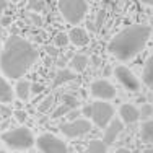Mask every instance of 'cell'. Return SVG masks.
<instances>
[{
  "instance_id": "cell-9",
  "label": "cell",
  "mask_w": 153,
  "mask_h": 153,
  "mask_svg": "<svg viewBox=\"0 0 153 153\" xmlns=\"http://www.w3.org/2000/svg\"><path fill=\"white\" fill-rule=\"evenodd\" d=\"M114 75H116V78L121 82V85L124 86V88L132 90V91H137V90L140 88V82L137 80V76L134 75L127 67H124V65H119V67H116Z\"/></svg>"
},
{
  "instance_id": "cell-27",
  "label": "cell",
  "mask_w": 153,
  "mask_h": 153,
  "mask_svg": "<svg viewBox=\"0 0 153 153\" xmlns=\"http://www.w3.org/2000/svg\"><path fill=\"white\" fill-rule=\"evenodd\" d=\"M26 117H28L26 111H23V109H16V111H15V119L18 122H25V121H26Z\"/></svg>"
},
{
  "instance_id": "cell-21",
  "label": "cell",
  "mask_w": 153,
  "mask_h": 153,
  "mask_svg": "<svg viewBox=\"0 0 153 153\" xmlns=\"http://www.w3.org/2000/svg\"><path fill=\"white\" fill-rule=\"evenodd\" d=\"M70 111H72V108H70V106H67V104H64V103H62L60 106H59V108L56 109V111L52 112V116H51V117H52V119H57V117H60V116L68 114Z\"/></svg>"
},
{
  "instance_id": "cell-36",
  "label": "cell",
  "mask_w": 153,
  "mask_h": 153,
  "mask_svg": "<svg viewBox=\"0 0 153 153\" xmlns=\"http://www.w3.org/2000/svg\"><path fill=\"white\" fill-rule=\"evenodd\" d=\"M47 52H49V54H52V56H57V51L54 49V47H52V49L49 47V49H47Z\"/></svg>"
},
{
  "instance_id": "cell-29",
  "label": "cell",
  "mask_w": 153,
  "mask_h": 153,
  "mask_svg": "<svg viewBox=\"0 0 153 153\" xmlns=\"http://www.w3.org/2000/svg\"><path fill=\"white\" fill-rule=\"evenodd\" d=\"M42 90H44V86L42 85H39V83H34V85H31V93H41Z\"/></svg>"
},
{
  "instance_id": "cell-14",
  "label": "cell",
  "mask_w": 153,
  "mask_h": 153,
  "mask_svg": "<svg viewBox=\"0 0 153 153\" xmlns=\"http://www.w3.org/2000/svg\"><path fill=\"white\" fill-rule=\"evenodd\" d=\"M15 93H16V96L20 98L21 101L30 100V96H31V83L28 82V80H18V83L15 86Z\"/></svg>"
},
{
  "instance_id": "cell-32",
  "label": "cell",
  "mask_w": 153,
  "mask_h": 153,
  "mask_svg": "<svg viewBox=\"0 0 153 153\" xmlns=\"http://www.w3.org/2000/svg\"><path fill=\"white\" fill-rule=\"evenodd\" d=\"M10 23H12V16H3L2 20H0V25H2V26H8Z\"/></svg>"
},
{
  "instance_id": "cell-13",
  "label": "cell",
  "mask_w": 153,
  "mask_h": 153,
  "mask_svg": "<svg viewBox=\"0 0 153 153\" xmlns=\"http://www.w3.org/2000/svg\"><path fill=\"white\" fill-rule=\"evenodd\" d=\"M0 103H13V90L3 76H0Z\"/></svg>"
},
{
  "instance_id": "cell-5",
  "label": "cell",
  "mask_w": 153,
  "mask_h": 153,
  "mask_svg": "<svg viewBox=\"0 0 153 153\" xmlns=\"http://www.w3.org/2000/svg\"><path fill=\"white\" fill-rule=\"evenodd\" d=\"M112 116H114V108L109 103L98 100L91 104V121L100 129H104L112 121Z\"/></svg>"
},
{
  "instance_id": "cell-10",
  "label": "cell",
  "mask_w": 153,
  "mask_h": 153,
  "mask_svg": "<svg viewBox=\"0 0 153 153\" xmlns=\"http://www.w3.org/2000/svg\"><path fill=\"white\" fill-rule=\"evenodd\" d=\"M104 129H106V130H104V137H103L104 143H106V145H112L116 142V138L121 135V132L124 129V122L117 121V119H112V121L109 122Z\"/></svg>"
},
{
  "instance_id": "cell-31",
  "label": "cell",
  "mask_w": 153,
  "mask_h": 153,
  "mask_svg": "<svg viewBox=\"0 0 153 153\" xmlns=\"http://www.w3.org/2000/svg\"><path fill=\"white\" fill-rule=\"evenodd\" d=\"M80 114H82V111H78V109H76V111H74V109H72V111L70 112H68V117H70L72 119V121H75V119H78V117H76V116H80Z\"/></svg>"
},
{
  "instance_id": "cell-7",
  "label": "cell",
  "mask_w": 153,
  "mask_h": 153,
  "mask_svg": "<svg viewBox=\"0 0 153 153\" xmlns=\"http://www.w3.org/2000/svg\"><path fill=\"white\" fill-rule=\"evenodd\" d=\"M90 129H91V124L86 119H75V121H68L60 126V132L68 138L82 137L85 134H88Z\"/></svg>"
},
{
  "instance_id": "cell-39",
  "label": "cell",
  "mask_w": 153,
  "mask_h": 153,
  "mask_svg": "<svg viewBox=\"0 0 153 153\" xmlns=\"http://www.w3.org/2000/svg\"><path fill=\"white\" fill-rule=\"evenodd\" d=\"M0 153H7V152L5 150H0Z\"/></svg>"
},
{
  "instance_id": "cell-15",
  "label": "cell",
  "mask_w": 153,
  "mask_h": 153,
  "mask_svg": "<svg viewBox=\"0 0 153 153\" xmlns=\"http://www.w3.org/2000/svg\"><path fill=\"white\" fill-rule=\"evenodd\" d=\"M75 76L76 75H75L74 70H68V68H60V70H57L56 76H54V86H60V85H64V83H67V82H72Z\"/></svg>"
},
{
  "instance_id": "cell-17",
  "label": "cell",
  "mask_w": 153,
  "mask_h": 153,
  "mask_svg": "<svg viewBox=\"0 0 153 153\" xmlns=\"http://www.w3.org/2000/svg\"><path fill=\"white\" fill-rule=\"evenodd\" d=\"M142 80H143V83L148 88L153 90V56L147 60V64H145L143 74H142Z\"/></svg>"
},
{
  "instance_id": "cell-19",
  "label": "cell",
  "mask_w": 153,
  "mask_h": 153,
  "mask_svg": "<svg viewBox=\"0 0 153 153\" xmlns=\"http://www.w3.org/2000/svg\"><path fill=\"white\" fill-rule=\"evenodd\" d=\"M86 153H108V145L104 143V140H100V138L90 140L86 145Z\"/></svg>"
},
{
  "instance_id": "cell-20",
  "label": "cell",
  "mask_w": 153,
  "mask_h": 153,
  "mask_svg": "<svg viewBox=\"0 0 153 153\" xmlns=\"http://www.w3.org/2000/svg\"><path fill=\"white\" fill-rule=\"evenodd\" d=\"M68 42H70V39H68V34H67V33H64V31L57 33V34L54 36V44H56V46H59V47L67 46Z\"/></svg>"
},
{
  "instance_id": "cell-26",
  "label": "cell",
  "mask_w": 153,
  "mask_h": 153,
  "mask_svg": "<svg viewBox=\"0 0 153 153\" xmlns=\"http://www.w3.org/2000/svg\"><path fill=\"white\" fill-rule=\"evenodd\" d=\"M30 8L36 12H42L44 10V0H30Z\"/></svg>"
},
{
  "instance_id": "cell-34",
  "label": "cell",
  "mask_w": 153,
  "mask_h": 153,
  "mask_svg": "<svg viewBox=\"0 0 153 153\" xmlns=\"http://www.w3.org/2000/svg\"><path fill=\"white\" fill-rule=\"evenodd\" d=\"M114 153H132V152L127 150V148H117V150H116Z\"/></svg>"
},
{
  "instance_id": "cell-37",
  "label": "cell",
  "mask_w": 153,
  "mask_h": 153,
  "mask_svg": "<svg viewBox=\"0 0 153 153\" xmlns=\"http://www.w3.org/2000/svg\"><path fill=\"white\" fill-rule=\"evenodd\" d=\"M145 153H153V148H150V150H147Z\"/></svg>"
},
{
  "instance_id": "cell-4",
  "label": "cell",
  "mask_w": 153,
  "mask_h": 153,
  "mask_svg": "<svg viewBox=\"0 0 153 153\" xmlns=\"http://www.w3.org/2000/svg\"><path fill=\"white\" fill-rule=\"evenodd\" d=\"M57 8L67 23L78 25L88 12V2L86 0H59Z\"/></svg>"
},
{
  "instance_id": "cell-2",
  "label": "cell",
  "mask_w": 153,
  "mask_h": 153,
  "mask_svg": "<svg viewBox=\"0 0 153 153\" xmlns=\"http://www.w3.org/2000/svg\"><path fill=\"white\" fill-rule=\"evenodd\" d=\"M150 34L152 28L148 25H132L109 41L108 51L119 60H130L145 47Z\"/></svg>"
},
{
  "instance_id": "cell-22",
  "label": "cell",
  "mask_w": 153,
  "mask_h": 153,
  "mask_svg": "<svg viewBox=\"0 0 153 153\" xmlns=\"http://www.w3.org/2000/svg\"><path fill=\"white\" fill-rule=\"evenodd\" d=\"M52 104H54V96L51 94V96H47L46 100L42 101L41 104H39V106H38V109H39L41 112H46V111H49V108L52 106Z\"/></svg>"
},
{
  "instance_id": "cell-3",
  "label": "cell",
  "mask_w": 153,
  "mask_h": 153,
  "mask_svg": "<svg viewBox=\"0 0 153 153\" xmlns=\"http://www.w3.org/2000/svg\"><path fill=\"white\" fill-rule=\"evenodd\" d=\"M0 138L12 150H28V148H31L36 143V138L28 127H15V129H10L7 132H3L0 135Z\"/></svg>"
},
{
  "instance_id": "cell-23",
  "label": "cell",
  "mask_w": 153,
  "mask_h": 153,
  "mask_svg": "<svg viewBox=\"0 0 153 153\" xmlns=\"http://www.w3.org/2000/svg\"><path fill=\"white\" fill-rule=\"evenodd\" d=\"M62 103L67 104V106H70L72 109H75L76 104H78V101H76L75 96H70V94H64V96H62Z\"/></svg>"
},
{
  "instance_id": "cell-12",
  "label": "cell",
  "mask_w": 153,
  "mask_h": 153,
  "mask_svg": "<svg viewBox=\"0 0 153 153\" xmlns=\"http://www.w3.org/2000/svg\"><path fill=\"white\" fill-rule=\"evenodd\" d=\"M68 39H70V42L75 44L76 47H83V46H86L90 42L88 33L83 30V28H78V26L72 28V30L68 31Z\"/></svg>"
},
{
  "instance_id": "cell-8",
  "label": "cell",
  "mask_w": 153,
  "mask_h": 153,
  "mask_svg": "<svg viewBox=\"0 0 153 153\" xmlns=\"http://www.w3.org/2000/svg\"><path fill=\"white\" fill-rule=\"evenodd\" d=\"M90 93H91V96H94L96 100L108 101V100L116 98V86L104 78L94 80L91 83V86H90Z\"/></svg>"
},
{
  "instance_id": "cell-30",
  "label": "cell",
  "mask_w": 153,
  "mask_h": 153,
  "mask_svg": "<svg viewBox=\"0 0 153 153\" xmlns=\"http://www.w3.org/2000/svg\"><path fill=\"white\" fill-rule=\"evenodd\" d=\"M82 114L86 116V117H91V104H86V106L82 109Z\"/></svg>"
},
{
  "instance_id": "cell-18",
  "label": "cell",
  "mask_w": 153,
  "mask_h": 153,
  "mask_svg": "<svg viewBox=\"0 0 153 153\" xmlns=\"http://www.w3.org/2000/svg\"><path fill=\"white\" fill-rule=\"evenodd\" d=\"M140 138L147 143H153V121L148 119L140 127Z\"/></svg>"
},
{
  "instance_id": "cell-28",
  "label": "cell",
  "mask_w": 153,
  "mask_h": 153,
  "mask_svg": "<svg viewBox=\"0 0 153 153\" xmlns=\"http://www.w3.org/2000/svg\"><path fill=\"white\" fill-rule=\"evenodd\" d=\"M28 16L31 18V21H33L34 25H38V26H41V25H42V18L39 16V15H36L34 12H30V13H28Z\"/></svg>"
},
{
  "instance_id": "cell-16",
  "label": "cell",
  "mask_w": 153,
  "mask_h": 153,
  "mask_svg": "<svg viewBox=\"0 0 153 153\" xmlns=\"http://www.w3.org/2000/svg\"><path fill=\"white\" fill-rule=\"evenodd\" d=\"M90 60L86 56H82V54H76V56L72 57L70 60V68L75 72V74H78V72H83L86 67H88Z\"/></svg>"
},
{
  "instance_id": "cell-33",
  "label": "cell",
  "mask_w": 153,
  "mask_h": 153,
  "mask_svg": "<svg viewBox=\"0 0 153 153\" xmlns=\"http://www.w3.org/2000/svg\"><path fill=\"white\" fill-rule=\"evenodd\" d=\"M7 3H8V2H7V0H0V13H2L3 10L7 8Z\"/></svg>"
},
{
  "instance_id": "cell-1",
  "label": "cell",
  "mask_w": 153,
  "mask_h": 153,
  "mask_svg": "<svg viewBox=\"0 0 153 153\" xmlns=\"http://www.w3.org/2000/svg\"><path fill=\"white\" fill-rule=\"evenodd\" d=\"M39 52L28 39L13 34L7 39L0 54V70L8 78H20L38 60Z\"/></svg>"
},
{
  "instance_id": "cell-25",
  "label": "cell",
  "mask_w": 153,
  "mask_h": 153,
  "mask_svg": "<svg viewBox=\"0 0 153 153\" xmlns=\"http://www.w3.org/2000/svg\"><path fill=\"white\" fill-rule=\"evenodd\" d=\"M104 20H106V12H104V10H100L98 15H96V21H94V28H96V31L103 26Z\"/></svg>"
},
{
  "instance_id": "cell-6",
  "label": "cell",
  "mask_w": 153,
  "mask_h": 153,
  "mask_svg": "<svg viewBox=\"0 0 153 153\" xmlns=\"http://www.w3.org/2000/svg\"><path fill=\"white\" fill-rule=\"evenodd\" d=\"M36 145L41 153H67V143L54 134H42L36 138Z\"/></svg>"
},
{
  "instance_id": "cell-24",
  "label": "cell",
  "mask_w": 153,
  "mask_h": 153,
  "mask_svg": "<svg viewBox=\"0 0 153 153\" xmlns=\"http://www.w3.org/2000/svg\"><path fill=\"white\" fill-rule=\"evenodd\" d=\"M138 111H140V117H150L153 114V108H152V104H148V103H143Z\"/></svg>"
},
{
  "instance_id": "cell-38",
  "label": "cell",
  "mask_w": 153,
  "mask_h": 153,
  "mask_svg": "<svg viewBox=\"0 0 153 153\" xmlns=\"http://www.w3.org/2000/svg\"><path fill=\"white\" fill-rule=\"evenodd\" d=\"M12 2H15V3H18V2H21V0H12Z\"/></svg>"
},
{
  "instance_id": "cell-11",
  "label": "cell",
  "mask_w": 153,
  "mask_h": 153,
  "mask_svg": "<svg viewBox=\"0 0 153 153\" xmlns=\"http://www.w3.org/2000/svg\"><path fill=\"white\" fill-rule=\"evenodd\" d=\"M119 116H121V121L124 124H134L140 119V111L137 109V106L130 103H124L119 108Z\"/></svg>"
},
{
  "instance_id": "cell-35",
  "label": "cell",
  "mask_w": 153,
  "mask_h": 153,
  "mask_svg": "<svg viewBox=\"0 0 153 153\" xmlns=\"http://www.w3.org/2000/svg\"><path fill=\"white\" fill-rule=\"evenodd\" d=\"M142 3H145V5H150V7H153V0H140Z\"/></svg>"
}]
</instances>
